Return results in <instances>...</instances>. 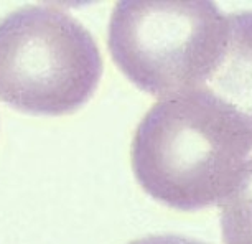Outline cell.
<instances>
[{"mask_svg": "<svg viewBox=\"0 0 252 244\" xmlns=\"http://www.w3.org/2000/svg\"><path fill=\"white\" fill-rule=\"evenodd\" d=\"M226 33L227 15L208 0H126L114 7L107 45L117 68L161 99L206 79Z\"/></svg>", "mask_w": 252, "mask_h": 244, "instance_id": "7a4b0ae2", "label": "cell"}, {"mask_svg": "<svg viewBox=\"0 0 252 244\" xmlns=\"http://www.w3.org/2000/svg\"><path fill=\"white\" fill-rule=\"evenodd\" d=\"M252 150L229 109L201 89L158 99L135 129L130 165L157 202L194 211L222 202Z\"/></svg>", "mask_w": 252, "mask_h": 244, "instance_id": "6da1fadb", "label": "cell"}, {"mask_svg": "<svg viewBox=\"0 0 252 244\" xmlns=\"http://www.w3.org/2000/svg\"><path fill=\"white\" fill-rule=\"evenodd\" d=\"M221 205L224 244H252V159L237 172Z\"/></svg>", "mask_w": 252, "mask_h": 244, "instance_id": "5b68a950", "label": "cell"}, {"mask_svg": "<svg viewBox=\"0 0 252 244\" xmlns=\"http://www.w3.org/2000/svg\"><path fill=\"white\" fill-rule=\"evenodd\" d=\"M102 56L73 15L51 5L0 18V99L25 112H73L96 91Z\"/></svg>", "mask_w": 252, "mask_h": 244, "instance_id": "3957f363", "label": "cell"}, {"mask_svg": "<svg viewBox=\"0 0 252 244\" xmlns=\"http://www.w3.org/2000/svg\"><path fill=\"white\" fill-rule=\"evenodd\" d=\"M129 244H208V243L178 236V234H152V236L135 239V241H132Z\"/></svg>", "mask_w": 252, "mask_h": 244, "instance_id": "8992f818", "label": "cell"}, {"mask_svg": "<svg viewBox=\"0 0 252 244\" xmlns=\"http://www.w3.org/2000/svg\"><path fill=\"white\" fill-rule=\"evenodd\" d=\"M196 89L229 109L252 137V10L227 15L222 50Z\"/></svg>", "mask_w": 252, "mask_h": 244, "instance_id": "277c9868", "label": "cell"}]
</instances>
